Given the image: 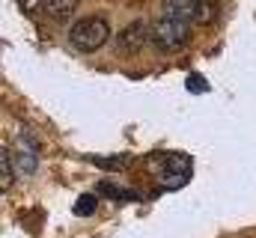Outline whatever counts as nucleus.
Wrapping results in <instances>:
<instances>
[{
    "instance_id": "3",
    "label": "nucleus",
    "mask_w": 256,
    "mask_h": 238,
    "mask_svg": "<svg viewBox=\"0 0 256 238\" xmlns=\"http://www.w3.org/2000/svg\"><path fill=\"white\" fill-rule=\"evenodd\" d=\"M149 42H152V24L143 21V18L126 24V27L116 33V51H120V54H137V51H143Z\"/></svg>"
},
{
    "instance_id": "4",
    "label": "nucleus",
    "mask_w": 256,
    "mask_h": 238,
    "mask_svg": "<svg viewBox=\"0 0 256 238\" xmlns=\"http://www.w3.org/2000/svg\"><path fill=\"white\" fill-rule=\"evenodd\" d=\"M164 6L179 9L194 24H208L214 18V12H218V0H164Z\"/></svg>"
},
{
    "instance_id": "6",
    "label": "nucleus",
    "mask_w": 256,
    "mask_h": 238,
    "mask_svg": "<svg viewBox=\"0 0 256 238\" xmlns=\"http://www.w3.org/2000/svg\"><path fill=\"white\" fill-rule=\"evenodd\" d=\"M78 6H80V0H45V12H48V18H54V21L72 18V15L78 12Z\"/></svg>"
},
{
    "instance_id": "11",
    "label": "nucleus",
    "mask_w": 256,
    "mask_h": 238,
    "mask_svg": "<svg viewBox=\"0 0 256 238\" xmlns=\"http://www.w3.org/2000/svg\"><path fill=\"white\" fill-rule=\"evenodd\" d=\"M188 90H208V84H206L202 78H196V74H191V78H188Z\"/></svg>"
},
{
    "instance_id": "8",
    "label": "nucleus",
    "mask_w": 256,
    "mask_h": 238,
    "mask_svg": "<svg viewBox=\"0 0 256 238\" xmlns=\"http://www.w3.org/2000/svg\"><path fill=\"white\" fill-rule=\"evenodd\" d=\"M96 206H98L96 194H84V196H78V202H74V212H78V214H92V212H96Z\"/></svg>"
},
{
    "instance_id": "9",
    "label": "nucleus",
    "mask_w": 256,
    "mask_h": 238,
    "mask_svg": "<svg viewBox=\"0 0 256 238\" xmlns=\"http://www.w3.org/2000/svg\"><path fill=\"white\" fill-rule=\"evenodd\" d=\"M90 161H96V164H102L104 170H120L116 164H126V158L120 155V158H90Z\"/></svg>"
},
{
    "instance_id": "7",
    "label": "nucleus",
    "mask_w": 256,
    "mask_h": 238,
    "mask_svg": "<svg viewBox=\"0 0 256 238\" xmlns=\"http://www.w3.org/2000/svg\"><path fill=\"white\" fill-rule=\"evenodd\" d=\"M12 178H15V170H12V155H9V146L3 143L0 149V188L9 190L12 188Z\"/></svg>"
},
{
    "instance_id": "10",
    "label": "nucleus",
    "mask_w": 256,
    "mask_h": 238,
    "mask_svg": "<svg viewBox=\"0 0 256 238\" xmlns=\"http://www.w3.org/2000/svg\"><path fill=\"white\" fill-rule=\"evenodd\" d=\"M18 6L27 12V15H33V12H39V9H45V0H18Z\"/></svg>"
},
{
    "instance_id": "2",
    "label": "nucleus",
    "mask_w": 256,
    "mask_h": 238,
    "mask_svg": "<svg viewBox=\"0 0 256 238\" xmlns=\"http://www.w3.org/2000/svg\"><path fill=\"white\" fill-rule=\"evenodd\" d=\"M108 39H110V24H108V18H102V15L80 18V21H74L72 30H68V42H72L78 51H84V54L98 51Z\"/></svg>"
},
{
    "instance_id": "1",
    "label": "nucleus",
    "mask_w": 256,
    "mask_h": 238,
    "mask_svg": "<svg viewBox=\"0 0 256 238\" xmlns=\"http://www.w3.org/2000/svg\"><path fill=\"white\" fill-rule=\"evenodd\" d=\"M191 27H194V21L188 15H182L179 9L161 6V18L152 24V42H155V48H161L167 54L170 51H179L188 42Z\"/></svg>"
},
{
    "instance_id": "5",
    "label": "nucleus",
    "mask_w": 256,
    "mask_h": 238,
    "mask_svg": "<svg viewBox=\"0 0 256 238\" xmlns=\"http://www.w3.org/2000/svg\"><path fill=\"white\" fill-rule=\"evenodd\" d=\"M15 149H18V167H21V173H36V164H39V149H36V140L30 137V134H21V140L15 143Z\"/></svg>"
}]
</instances>
